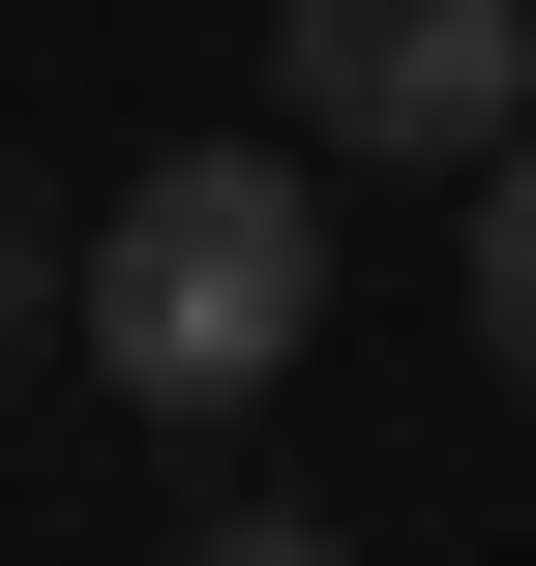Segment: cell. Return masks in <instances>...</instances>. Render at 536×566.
I'll return each instance as SVG.
<instances>
[{"label":"cell","mask_w":536,"mask_h":566,"mask_svg":"<svg viewBox=\"0 0 536 566\" xmlns=\"http://www.w3.org/2000/svg\"><path fill=\"white\" fill-rule=\"evenodd\" d=\"M477 358H507V388H536V119H507V149H477Z\"/></svg>","instance_id":"3"},{"label":"cell","mask_w":536,"mask_h":566,"mask_svg":"<svg viewBox=\"0 0 536 566\" xmlns=\"http://www.w3.org/2000/svg\"><path fill=\"white\" fill-rule=\"evenodd\" d=\"M60 328H90V388H149V418L298 388V328H328V149H149V179L60 239Z\"/></svg>","instance_id":"1"},{"label":"cell","mask_w":536,"mask_h":566,"mask_svg":"<svg viewBox=\"0 0 536 566\" xmlns=\"http://www.w3.org/2000/svg\"><path fill=\"white\" fill-rule=\"evenodd\" d=\"M0 328H60V239H30V209H0Z\"/></svg>","instance_id":"5"},{"label":"cell","mask_w":536,"mask_h":566,"mask_svg":"<svg viewBox=\"0 0 536 566\" xmlns=\"http://www.w3.org/2000/svg\"><path fill=\"white\" fill-rule=\"evenodd\" d=\"M209 566H358V537H298V507H209Z\"/></svg>","instance_id":"4"},{"label":"cell","mask_w":536,"mask_h":566,"mask_svg":"<svg viewBox=\"0 0 536 566\" xmlns=\"http://www.w3.org/2000/svg\"><path fill=\"white\" fill-rule=\"evenodd\" d=\"M269 119L388 149V179H477L536 119V0H269Z\"/></svg>","instance_id":"2"}]
</instances>
